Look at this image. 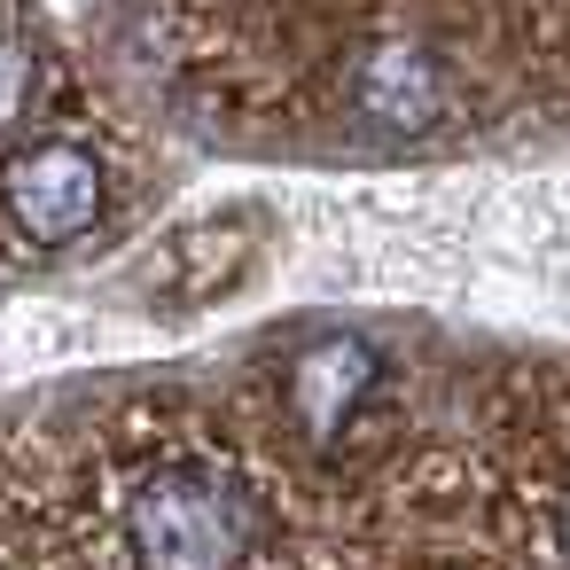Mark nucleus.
Wrapping results in <instances>:
<instances>
[{"label":"nucleus","instance_id":"nucleus-3","mask_svg":"<svg viewBox=\"0 0 570 570\" xmlns=\"http://www.w3.org/2000/svg\"><path fill=\"white\" fill-rule=\"evenodd\" d=\"M375 375H383V360H375L367 336H313L297 352V367H289V414H297V430L313 445H336L352 430V414L367 406Z\"/></svg>","mask_w":570,"mask_h":570},{"label":"nucleus","instance_id":"nucleus-4","mask_svg":"<svg viewBox=\"0 0 570 570\" xmlns=\"http://www.w3.org/2000/svg\"><path fill=\"white\" fill-rule=\"evenodd\" d=\"M352 110H360V126L399 134V141L406 134H430L445 118V71H438V56H422L414 40L367 48L352 63Z\"/></svg>","mask_w":570,"mask_h":570},{"label":"nucleus","instance_id":"nucleus-2","mask_svg":"<svg viewBox=\"0 0 570 570\" xmlns=\"http://www.w3.org/2000/svg\"><path fill=\"white\" fill-rule=\"evenodd\" d=\"M0 204L24 227V243L40 250H63L79 235H95L102 204H110V173L87 141H56V134H32L0 157Z\"/></svg>","mask_w":570,"mask_h":570},{"label":"nucleus","instance_id":"nucleus-5","mask_svg":"<svg viewBox=\"0 0 570 570\" xmlns=\"http://www.w3.org/2000/svg\"><path fill=\"white\" fill-rule=\"evenodd\" d=\"M32 102H40V63L24 40L0 32V141H17L32 126Z\"/></svg>","mask_w":570,"mask_h":570},{"label":"nucleus","instance_id":"nucleus-1","mask_svg":"<svg viewBox=\"0 0 570 570\" xmlns=\"http://www.w3.org/2000/svg\"><path fill=\"white\" fill-rule=\"evenodd\" d=\"M126 547L157 570H212L258 554V515L219 461H157L126 484Z\"/></svg>","mask_w":570,"mask_h":570}]
</instances>
